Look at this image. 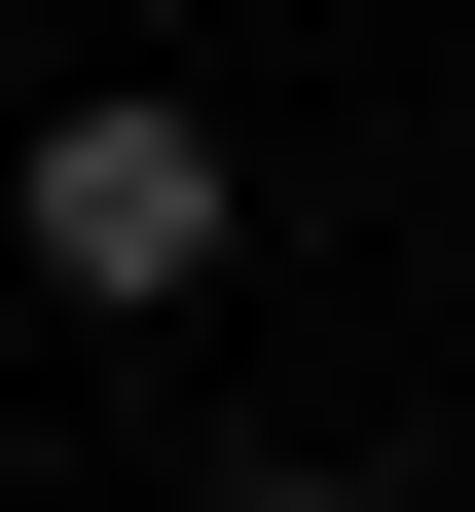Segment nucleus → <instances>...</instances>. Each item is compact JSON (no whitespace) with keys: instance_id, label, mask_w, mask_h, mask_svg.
<instances>
[{"instance_id":"nucleus-1","label":"nucleus","mask_w":475,"mask_h":512,"mask_svg":"<svg viewBox=\"0 0 475 512\" xmlns=\"http://www.w3.org/2000/svg\"><path fill=\"white\" fill-rule=\"evenodd\" d=\"M0 220H37V293L183 330V293L256 256V147H220V110H37V183H0Z\"/></svg>"},{"instance_id":"nucleus-2","label":"nucleus","mask_w":475,"mask_h":512,"mask_svg":"<svg viewBox=\"0 0 475 512\" xmlns=\"http://www.w3.org/2000/svg\"><path fill=\"white\" fill-rule=\"evenodd\" d=\"M220 512H366V476H220Z\"/></svg>"}]
</instances>
